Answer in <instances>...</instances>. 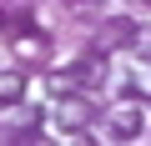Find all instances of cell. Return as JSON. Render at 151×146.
Returning <instances> with one entry per match:
<instances>
[{"mask_svg": "<svg viewBox=\"0 0 151 146\" xmlns=\"http://www.w3.org/2000/svg\"><path fill=\"white\" fill-rule=\"evenodd\" d=\"M0 101H25V76L0 70Z\"/></svg>", "mask_w": 151, "mask_h": 146, "instance_id": "5", "label": "cell"}, {"mask_svg": "<svg viewBox=\"0 0 151 146\" xmlns=\"http://www.w3.org/2000/svg\"><path fill=\"white\" fill-rule=\"evenodd\" d=\"M131 91L136 96H151V70H136V76H131Z\"/></svg>", "mask_w": 151, "mask_h": 146, "instance_id": "6", "label": "cell"}, {"mask_svg": "<svg viewBox=\"0 0 151 146\" xmlns=\"http://www.w3.org/2000/svg\"><path fill=\"white\" fill-rule=\"evenodd\" d=\"M141 55H146V60H151V35H141Z\"/></svg>", "mask_w": 151, "mask_h": 146, "instance_id": "7", "label": "cell"}, {"mask_svg": "<svg viewBox=\"0 0 151 146\" xmlns=\"http://www.w3.org/2000/svg\"><path fill=\"white\" fill-rule=\"evenodd\" d=\"M136 136H141V111L136 106L111 111V141H136Z\"/></svg>", "mask_w": 151, "mask_h": 146, "instance_id": "3", "label": "cell"}, {"mask_svg": "<svg viewBox=\"0 0 151 146\" xmlns=\"http://www.w3.org/2000/svg\"><path fill=\"white\" fill-rule=\"evenodd\" d=\"M15 50H20L25 60H45V55H50V40L30 25V30H20V35H15Z\"/></svg>", "mask_w": 151, "mask_h": 146, "instance_id": "4", "label": "cell"}, {"mask_svg": "<svg viewBox=\"0 0 151 146\" xmlns=\"http://www.w3.org/2000/svg\"><path fill=\"white\" fill-rule=\"evenodd\" d=\"M96 116V106L91 101H76L70 91H65V101L55 106V126H60V136H70V141H86L91 131H86V121Z\"/></svg>", "mask_w": 151, "mask_h": 146, "instance_id": "1", "label": "cell"}, {"mask_svg": "<svg viewBox=\"0 0 151 146\" xmlns=\"http://www.w3.org/2000/svg\"><path fill=\"white\" fill-rule=\"evenodd\" d=\"M136 40H141V25H136L131 15H116V20L101 25V45H106V50H116V45H136Z\"/></svg>", "mask_w": 151, "mask_h": 146, "instance_id": "2", "label": "cell"}]
</instances>
